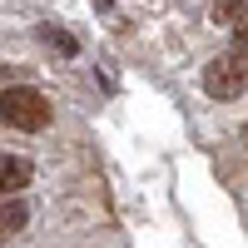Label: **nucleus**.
I'll use <instances>...</instances> for the list:
<instances>
[{
  "label": "nucleus",
  "mask_w": 248,
  "mask_h": 248,
  "mask_svg": "<svg viewBox=\"0 0 248 248\" xmlns=\"http://www.w3.org/2000/svg\"><path fill=\"white\" fill-rule=\"evenodd\" d=\"M243 134H248V129H243Z\"/></svg>",
  "instance_id": "obj_9"
},
{
  "label": "nucleus",
  "mask_w": 248,
  "mask_h": 248,
  "mask_svg": "<svg viewBox=\"0 0 248 248\" xmlns=\"http://www.w3.org/2000/svg\"><path fill=\"white\" fill-rule=\"evenodd\" d=\"M0 124H10V129H25V134H40L50 124V99L30 90V85H10L0 90Z\"/></svg>",
  "instance_id": "obj_1"
},
{
  "label": "nucleus",
  "mask_w": 248,
  "mask_h": 248,
  "mask_svg": "<svg viewBox=\"0 0 248 248\" xmlns=\"http://www.w3.org/2000/svg\"><path fill=\"white\" fill-rule=\"evenodd\" d=\"M233 45L248 50V20H238V25H233Z\"/></svg>",
  "instance_id": "obj_7"
},
{
  "label": "nucleus",
  "mask_w": 248,
  "mask_h": 248,
  "mask_svg": "<svg viewBox=\"0 0 248 248\" xmlns=\"http://www.w3.org/2000/svg\"><path fill=\"white\" fill-rule=\"evenodd\" d=\"M40 40H45V45H55L60 55H75V50H79V45H75V40L60 30V25H45V30H40Z\"/></svg>",
  "instance_id": "obj_6"
},
{
  "label": "nucleus",
  "mask_w": 248,
  "mask_h": 248,
  "mask_svg": "<svg viewBox=\"0 0 248 248\" xmlns=\"http://www.w3.org/2000/svg\"><path fill=\"white\" fill-rule=\"evenodd\" d=\"M30 159H20V154H0V194H20V189H30Z\"/></svg>",
  "instance_id": "obj_3"
},
{
  "label": "nucleus",
  "mask_w": 248,
  "mask_h": 248,
  "mask_svg": "<svg viewBox=\"0 0 248 248\" xmlns=\"http://www.w3.org/2000/svg\"><path fill=\"white\" fill-rule=\"evenodd\" d=\"M94 5H99V10H109V5H114V0H94Z\"/></svg>",
  "instance_id": "obj_8"
},
{
  "label": "nucleus",
  "mask_w": 248,
  "mask_h": 248,
  "mask_svg": "<svg viewBox=\"0 0 248 248\" xmlns=\"http://www.w3.org/2000/svg\"><path fill=\"white\" fill-rule=\"evenodd\" d=\"M30 223V209H25V199L20 194H0V243H10L20 229Z\"/></svg>",
  "instance_id": "obj_4"
},
{
  "label": "nucleus",
  "mask_w": 248,
  "mask_h": 248,
  "mask_svg": "<svg viewBox=\"0 0 248 248\" xmlns=\"http://www.w3.org/2000/svg\"><path fill=\"white\" fill-rule=\"evenodd\" d=\"M203 90H209L214 99H238L248 90V50H233V55L209 60V70H203Z\"/></svg>",
  "instance_id": "obj_2"
},
{
  "label": "nucleus",
  "mask_w": 248,
  "mask_h": 248,
  "mask_svg": "<svg viewBox=\"0 0 248 248\" xmlns=\"http://www.w3.org/2000/svg\"><path fill=\"white\" fill-rule=\"evenodd\" d=\"M214 20H218V25H238V20H248V0H214Z\"/></svg>",
  "instance_id": "obj_5"
}]
</instances>
